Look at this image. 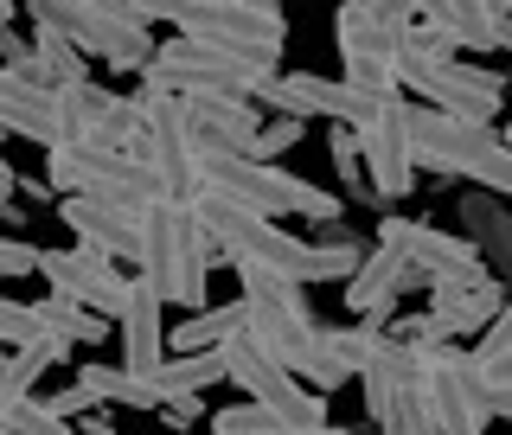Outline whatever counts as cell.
I'll return each instance as SVG.
<instances>
[{
  "mask_svg": "<svg viewBox=\"0 0 512 435\" xmlns=\"http://www.w3.org/2000/svg\"><path fill=\"white\" fill-rule=\"evenodd\" d=\"M244 308V340L263 352L269 365H282L288 378H301V365H308L314 352V320H308V301H301V288H276V295H250L237 301Z\"/></svg>",
  "mask_w": 512,
  "mask_h": 435,
  "instance_id": "5bb4252c",
  "label": "cell"
},
{
  "mask_svg": "<svg viewBox=\"0 0 512 435\" xmlns=\"http://www.w3.org/2000/svg\"><path fill=\"white\" fill-rule=\"evenodd\" d=\"M212 352H218V372L244 391V404H256L276 429H295L301 435V429H320V423H327V397L301 391V378H288L282 365H269L263 352L244 340V327H237L231 340H218Z\"/></svg>",
  "mask_w": 512,
  "mask_h": 435,
  "instance_id": "8992f818",
  "label": "cell"
},
{
  "mask_svg": "<svg viewBox=\"0 0 512 435\" xmlns=\"http://www.w3.org/2000/svg\"><path fill=\"white\" fill-rule=\"evenodd\" d=\"M429 26L442 32L455 52H500V45L512 39V7L506 0H436V7H416Z\"/></svg>",
  "mask_w": 512,
  "mask_h": 435,
  "instance_id": "ffe728a7",
  "label": "cell"
},
{
  "mask_svg": "<svg viewBox=\"0 0 512 435\" xmlns=\"http://www.w3.org/2000/svg\"><path fill=\"white\" fill-rule=\"evenodd\" d=\"M372 244L384 250H397L404 263L423 276V288H442V282H455V288H474V282H493V269L480 263V250L468 244V237H448L436 231V224H423V218H384L378 224V237Z\"/></svg>",
  "mask_w": 512,
  "mask_h": 435,
  "instance_id": "7c38bea8",
  "label": "cell"
},
{
  "mask_svg": "<svg viewBox=\"0 0 512 435\" xmlns=\"http://www.w3.org/2000/svg\"><path fill=\"white\" fill-rule=\"evenodd\" d=\"M58 359H71V346L52 340V333H32L26 346H7V352H0V404H20V397H32V384L52 372Z\"/></svg>",
  "mask_w": 512,
  "mask_h": 435,
  "instance_id": "4316f807",
  "label": "cell"
},
{
  "mask_svg": "<svg viewBox=\"0 0 512 435\" xmlns=\"http://www.w3.org/2000/svg\"><path fill=\"white\" fill-rule=\"evenodd\" d=\"M0 135H20V141H39L52 148V90H32L20 77L0 71Z\"/></svg>",
  "mask_w": 512,
  "mask_h": 435,
  "instance_id": "484cf974",
  "label": "cell"
},
{
  "mask_svg": "<svg viewBox=\"0 0 512 435\" xmlns=\"http://www.w3.org/2000/svg\"><path fill=\"white\" fill-rule=\"evenodd\" d=\"M295 141H301V122L276 116L269 128H256V141H250V154H244V160H263V167H276V154H282V148H295Z\"/></svg>",
  "mask_w": 512,
  "mask_h": 435,
  "instance_id": "e575fe53",
  "label": "cell"
},
{
  "mask_svg": "<svg viewBox=\"0 0 512 435\" xmlns=\"http://www.w3.org/2000/svg\"><path fill=\"white\" fill-rule=\"evenodd\" d=\"M52 20L84 64L103 58V71H122V77H141V64L154 52V32L128 20L122 0H52Z\"/></svg>",
  "mask_w": 512,
  "mask_h": 435,
  "instance_id": "9c48e42d",
  "label": "cell"
},
{
  "mask_svg": "<svg viewBox=\"0 0 512 435\" xmlns=\"http://www.w3.org/2000/svg\"><path fill=\"white\" fill-rule=\"evenodd\" d=\"M378 333L384 327H365V320H359V327H320L308 365H301V378L314 384V397H333L346 378H359L365 359H372V346H378Z\"/></svg>",
  "mask_w": 512,
  "mask_h": 435,
  "instance_id": "44dd1931",
  "label": "cell"
},
{
  "mask_svg": "<svg viewBox=\"0 0 512 435\" xmlns=\"http://www.w3.org/2000/svg\"><path fill=\"white\" fill-rule=\"evenodd\" d=\"M20 20V7H13V0H0V26H13Z\"/></svg>",
  "mask_w": 512,
  "mask_h": 435,
  "instance_id": "b9f144b4",
  "label": "cell"
},
{
  "mask_svg": "<svg viewBox=\"0 0 512 435\" xmlns=\"http://www.w3.org/2000/svg\"><path fill=\"white\" fill-rule=\"evenodd\" d=\"M416 359H423V352H410L404 340L378 333L372 359H365V372H359V384H365V410H372V423H384L397 397H404V391H416Z\"/></svg>",
  "mask_w": 512,
  "mask_h": 435,
  "instance_id": "cb8c5ba5",
  "label": "cell"
},
{
  "mask_svg": "<svg viewBox=\"0 0 512 435\" xmlns=\"http://www.w3.org/2000/svg\"><path fill=\"white\" fill-rule=\"evenodd\" d=\"M77 391H84V404H128V410H160L154 404V384L148 378H135V372H122V365H84L77 372Z\"/></svg>",
  "mask_w": 512,
  "mask_h": 435,
  "instance_id": "f1b7e54d",
  "label": "cell"
},
{
  "mask_svg": "<svg viewBox=\"0 0 512 435\" xmlns=\"http://www.w3.org/2000/svg\"><path fill=\"white\" fill-rule=\"evenodd\" d=\"M58 218L71 224L77 250L103 256V263H116V269L141 256V231H135L141 212H109V205H96V199H58Z\"/></svg>",
  "mask_w": 512,
  "mask_h": 435,
  "instance_id": "d6986e66",
  "label": "cell"
},
{
  "mask_svg": "<svg viewBox=\"0 0 512 435\" xmlns=\"http://www.w3.org/2000/svg\"><path fill=\"white\" fill-rule=\"evenodd\" d=\"M26 308H32V327H39V333H52V340H64V346H90V340H103V320L84 314L77 301H64V295L26 301Z\"/></svg>",
  "mask_w": 512,
  "mask_h": 435,
  "instance_id": "4dcf8cb0",
  "label": "cell"
},
{
  "mask_svg": "<svg viewBox=\"0 0 512 435\" xmlns=\"http://www.w3.org/2000/svg\"><path fill=\"white\" fill-rule=\"evenodd\" d=\"M352 141H359V167H365L372 199L378 205L410 199L416 173H410V103L404 96H378L365 128H352Z\"/></svg>",
  "mask_w": 512,
  "mask_h": 435,
  "instance_id": "4fadbf2b",
  "label": "cell"
},
{
  "mask_svg": "<svg viewBox=\"0 0 512 435\" xmlns=\"http://www.w3.org/2000/svg\"><path fill=\"white\" fill-rule=\"evenodd\" d=\"M327 154H333V173H340L346 199H359V205H378V199H372V186H365V167H359V141H352V128H333Z\"/></svg>",
  "mask_w": 512,
  "mask_h": 435,
  "instance_id": "1f68e13d",
  "label": "cell"
},
{
  "mask_svg": "<svg viewBox=\"0 0 512 435\" xmlns=\"http://www.w3.org/2000/svg\"><path fill=\"white\" fill-rule=\"evenodd\" d=\"M180 109H186V135H192V148H199V160L250 154L256 128H263L256 122V103H244V96H218V90H186Z\"/></svg>",
  "mask_w": 512,
  "mask_h": 435,
  "instance_id": "e0dca14e",
  "label": "cell"
},
{
  "mask_svg": "<svg viewBox=\"0 0 512 435\" xmlns=\"http://www.w3.org/2000/svg\"><path fill=\"white\" fill-rule=\"evenodd\" d=\"M135 231H141L135 276L160 295V308L180 301V308L199 314L205 308V282H212V269H218V250L205 244V231L192 224V205L154 199V205H141Z\"/></svg>",
  "mask_w": 512,
  "mask_h": 435,
  "instance_id": "6da1fadb",
  "label": "cell"
},
{
  "mask_svg": "<svg viewBox=\"0 0 512 435\" xmlns=\"http://www.w3.org/2000/svg\"><path fill=\"white\" fill-rule=\"evenodd\" d=\"M0 429H7V435H71V429H64L52 410L39 404V397H20V404H0Z\"/></svg>",
  "mask_w": 512,
  "mask_h": 435,
  "instance_id": "d6a6232c",
  "label": "cell"
},
{
  "mask_svg": "<svg viewBox=\"0 0 512 435\" xmlns=\"http://www.w3.org/2000/svg\"><path fill=\"white\" fill-rule=\"evenodd\" d=\"M32 269H39V244L0 237V282H7V276H32Z\"/></svg>",
  "mask_w": 512,
  "mask_h": 435,
  "instance_id": "74e56055",
  "label": "cell"
},
{
  "mask_svg": "<svg viewBox=\"0 0 512 435\" xmlns=\"http://www.w3.org/2000/svg\"><path fill=\"white\" fill-rule=\"evenodd\" d=\"M116 103L122 96L103 90L96 77H84V84H71V90H52V135L58 141H90L96 128L116 116Z\"/></svg>",
  "mask_w": 512,
  "mask_h": 435,
  "instance_id": "d4e9b609",
  "label": "cell"
},
{
  "mask_svg": "<svg viewBox=\"0 0 512 435\" xmlns=\"http://www.w3.org/2000/svg\"><path fill=\"white\" fill-rule=\"evenodd\" d=\"M160 26H180V39H199L244 64H269V71L288 45V20L269 0H186V7H160Z\"/></svg>",
  "mask_w": 512,
  "mask_h": 435,
  "instance_id": "277c9868",
  "label": "cell"
},
{
  "mask_svg": "<svg viewBox=\"0 0 512 435\" xmlns=\"http://www.w3.org/2000/svg\"><path fill=\"white\" fill-rule=\"evenodd\" d=\"M480 372H512V314H493L487 327H480V346L468 352Z\"/></svg>",
  "mask_w": 512,
  "mask_h": 435,
  "instance_id": "836d02e7",
  "label": "cell"
},
{
  "mask_svg": "<svg viewBox=\"0 0 512 435\" xmlns=\"http://www.w3.org/2000/svg\"><path fill=\"white\" fill-rule=\"evenodd\" d=\"M378 435H391V429H378Z\"/></svg>",
  "mask_w": 512,
  "mask_h": 435,
  "instance_id": "7bdbcfd3",
  "label": "cell"
},
{
  "mask_svg": "<svg viewBox=\"0 0 512 435\" xmlns=\"http://www.w3.org/2000/svg\"><path fill=\"white\" fill-rule=\"evenodd\" d=\"M32 276H45L52 295L77 301V308L96 314V320H116L122 301H128V276L116 263H103V256H90V250H39V269H32Z\"/></svg>",
  "mask_w": 512,
  "mask_h": 435,
  "instance_id": "2e32d148",
  "label": "cell"
},
{
  "mask_svg": "<svg viewBox=\"0 0 512 435\" xmlns=\"http://www.w3.org/2000/svg\"><path fill=\"white\" fill-rule=\"evenodd\" d=\"M256 103H269L288 122L320 116V122H333V128H365V116H372V96L346 90L340 77H314V71H276Z\"/></svg>",
  "mask_w": 512,
  "mask_h": 435,
  "instance_id": "9a60e30c",
  "label": "cell"
},
{
  "mask_svg": "<svg viewBox=\"0 0 512 435\" xmlns=\"http://www.w3.org/2000/svg\"><path fill=\"white\" fill-rule=\"evenodd\" d=\"M410 288H423V276H416L404 256H397V250H384V244H365L359 269L346 276V308L359 314L365 327H391L397 301H404Z\"/></svg>",
  "mask_w": 512,
  "mask_h": 435,
  "instance_id": "ac0fdd59",
  "label": "cell"
},
{
  "mask_svg": "<svg viewBox=\"0 0 512 435\" xmlns=\"http://www.w3.org/2000/svg\"><path fill=\"white\" fill-rule=\"evenodd\" d=\"M199 192H212V199L237 205V212L250 218H314V224H340L346 199H333V192H320L308 180H295V173L282 167H263V160H244V154H212L199 160Z\"/></svg>",
  "mask_w": 512,
  "mask_h": 435,
  "instance_id": "3957f363",
  "label": "cell"
},
{
  "mask_svg": "<svg viewBox=\"0 0 512 435\" xmlns=\"http://www.w3.org/2000/svg\"><path fill=\"white\" fill-rule=\"evenodd\" d=\"M416 26V0H391V7H378V0H359V7H340L333 13V32H340V64L346 90L359 96H397V39Z\"/></svg>",
  "mask_w": 512,
  "mask_h": 435,
  "instance_id": "5b68a950",
  "label": "cell"
},
{
  "mask_svg": "<svg viewBox=\"0 0 512 435\" xmlns=\"http://www.w3.org/2000/svg\"><path fill=\"white\" fill-rule=\"evenodd\" d=\"M135 122H141V148H135V160L148 167L154 199L192 205V199H199V148H192V135H186L180 96L141 90V96H135Z\"/></svg>",
  "mask_w": 512,
  "mask_h": 435,
  "instance_id": "52a82bcc",
  "label": "cell"
},
{
  "mask_svg": "<svg viewBox=\"0 0 512 435\" xmlns=\"http://www.w3.org/2000/svg\"><path fill=\"white\" fill-rule=\"evenodd\" d=\"M224 372H218V352H186V359H160L148 384H154V404L167 410V404H180V397H199V391H212Z\"/></svg>",
  "mask_w": 512,
  "mask_h": 435,
  "instance_id": "83f0119b",
  "label": "cell"
},
{
  "mask_svg": "<svg viewBox=\"0 0 512 435\" xmlns=\"http://www.w3.org/2000/svg\"><path fill=\"white\" fill-rule=\"evenodd\" d=\"M13 186H20V173H13V160L0 154V224H20L26 218V205L13 199Z\"/></svg>",
  "mask_w": 512,
  "mask_h": 435,
  "instance_id": "f35d334b",
  "label": "cell"
},
{
  "mask_svg": "<svg viewBox=\"0 0 512 435\" xmlns=\"http://www.w3.org/2000/svg\"><path fill=\"white\" fill-rule=\"evenodd\" d=\"M263 429H269V416L256 404H231V410L212 416V435H263Z\"/></svg>",
  "mask_w": 512,
  "mask_h": 435,
  "instance_id": "d590c367",
  "label": "cell"
},
{
  "mask_svg": "<svg viewBox=\"0 0 512 435\" xmlns=\"http://www.w3.org/2000/svg\"><path fill=\"white\" fill-rule=\"evenodd\" d=\"M410 173H442V180H468L487 199L512 192V148L500 128L480 122H455L436 109L410 103Z\"/></svg>",
  "mask_w": 512,
  "mask_h": 435,
  "instance_id": "7a4b0ae2",
  "label": "cell"
},
{
  "mask_svg": "<svg viewBox=\"0 0 512 435\" xmlns=\"http://www.w3.org/2000/svg\"><path fill=\"white\" fill-rule=\"evenodd\" d=\"M45 410H52L58 423H77V416H90V404H84V391H77V384H71V391H58V397H52Z\"/></svg>",
  "mask_w": 512,
  "mask_h": 435,
  "instance_id": "ab89813d",
  "label": "cell"
},
{
  "mask_svg": "<svg viewBox=\"0 0 512 435\" xmlns=\"http://www.w3.org/2000/svg\"><path fill=\"white\" fill-rule=\"evenodd\" d=\"M116 327H122V372L148 378L167 359V320H160V295L141 276H128V301H122Z\"/></svg>",
  "mask_w": 512,
  "mask_h": 435,
  "instance_id": "7402d4cb",
  "label": "cell"
},
{
  "mask_svg": "<svg viewBox=\"0 0 512 435\" xmlns=\"http://www.w3.org/2000/svg\"><path fill=\"white\" fill-rule=\"evenodd\" d=\"M397 96H423V109L436 116H455V122H480L493 128L506 103V77L487 71V64H468V58H442V64H416V71H397Z\"/></svg>",
  "mask_w": 512,
  "mask_h": 435,
  "instance_id": "30bf717a",
  "label": "cell"
},
{
  "mask_svg": "<svg viewBox=\"0 0 512 435\" xmlns=\"http://www.w3.org/2000/svg\"><path fill=\"white\" fill-rule=\"evenodd\" d=\"M416 404H423L429 435H487L493 423L480 378H474V359L461 346H436L416 359Z\"/></svg>",
  "mask_w": 512,
  "mask_h": 435,
  "instance_id": "ba28073f",
  "label": "cell"
},
{
  "mask_svg": "<svg viewBox=\"0 0 512 435\" xmlns=\"http://www.w3.org/2000/svg\"><path fill=\"white\" fill-rule=\"evenodd\" d=\"M20 13L32 20V71H26V84H32V90H71V84H84L90 64L77 58L71 39L58 32L52 0H32V7H20Z\"/></svg>",
  "mask_w": 512,
  "mask_h": 435,
  "instance_id": "603a6c76",
  "label": "cell"
},
{
  "mask_svg": "<svg viewBox=\"0 0 512 435\" xmlns=\"http://www.w3.org/2000/svg\"><path fill=\"white\" fill-rule=\"evenodd\" d=\"M244 327V308H199L192 320H180V327L167 333V359H186V352H212L218 340H231V333Z\"/></svg>",
  "mask_w": 512,
  "mask_h": 435,
  "instance_id": "f546056e",
  "label": "cell"
},
{
  "mask_svg": "<svg viewBox=\"0 0 512 435\" xmlns=\"http://www.w3.org/2000/svg\"><path fill=\"white\" fill-rule=\"evenodd\" d=\"M160 416H167V429H192L205 416V404H199V397H180V404H167Z\"/></svg>",
  "mask_w": 512,
  "mask_h": 435,
  "instance_id": "60d3db41",
  "label": "cell"
},
{
  "mask_svg": "<svg viewBox=\"0 0 512 435\" xmlns=\"http://www.w3.org/2000/svg\"><path fill=\"white\" fill-rule=\"evenodd\" d=\"M493 314H506V282L500 276H493V282H474V288L442 282V288H429V308L423 314L397 320V327H384V333H391V340H404L410 352H436V346L474 340Z\"/></svg>",
  "mask_w": 512,
  "mask_h": 435,
  "instance_id": "8fae6325",
  "label": "cell"
},
{
  "mask_svg": "<svg viewBox=\"0 0 512 435\" xmlns=\"http://www.w3.org/2000/svg\"><path fill=\"white\" fill-rule=\"evenodd\" d=\"M32 333H39V327H32L26 301H0V346H26Z\"/></svg>",
  "mask_w": 512,
  "mask_h": 435,
  "instance_id": "8d00e7d4",
  "label": "cell"
}]
</instances>
